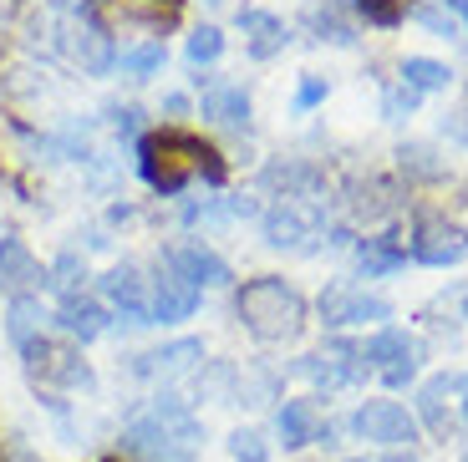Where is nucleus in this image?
I'll return each mask as SVG.
<instances>
[{
	"label": "nucleus",
	"instance_id": "nucleus-32",
	"mask_svg": "<svg viewBox=\"0 0 468 462\" xmlns=\"http://www.w3.org/2000/svg\"><path fill=\"white\" fill-rule=\"evenodd\" d=\"M412 21L428 26L433 36H458V16L448 11L443 0H438V5H412Z\"/></svg>",
	"mask_w": 468,
	"mask_h": 462
},
{
	"label": "nucleus",
	"instance_id": "nucleus-5",
	"mask_svg": "<svg viewBox=\"0 0 468 462\" xmlns=\"http://www.w3.org/2000/svg\"><path fill=\"white\" fill-rule=\"evenodd\" d=\"M295 376H305L316 392H341V386H356V382H367L362 346H351V341H331L326 356H301V361H295Z\"/></svg>",
	"mask_w": 468,
	"mask_h": 462
},
{
	"label": "nucleus",
	"instance_id": "nucleus-14",
	"mask_svg": "<svg viewBox=\"0 0 468 462\" xmlns=\"http://www.w3.org/2000/svg\"><path fill=\"white\" fill-rule=\"evenodd\" d=\"M57 325L71 335V341H77V346H92L97 335H107V325H112V320H107V310L92 300V295H82V289H77V295H61Z\"/></svg>",
	"mask_w": 468,
	"mask_h": 462
},
{
	"label": "nucleus",
	"instance_id": "nucleus-4",
	"mask_svg": "<svg viewBox=\"0 0 468 462\" xmlns=\"http://www.w3.org/2000/svg\"><path fill=\"white\" fill-rule=\"evenodd\" d=\"M21 361H26V371H31L36 382L57 386V392H87V396L97 392V376H92V366L82 361L77 346H57V341L41 335L36 346L21 351Z\"/></svg>",
	"mask_w": 468,
	"mask_h": 462
},
{
	"label": "nucleus",
	"instance_id": "nucleus-21",
	"mask_svg": "<svg viewBox=\"0 0 468 462\" xmlns=\"http://www.w3.org/2000/svg\"><path fill=\"white\" fill-rule=\"evenodd\" d=\"M356 265H362L367 279H382V275H398L408 265V249L398 244V234H377V239L356 244Z\"/></svg>",
	"mask_w": 468,
	"mask_h": 462
},
{
	"label": "nucleus",
	"instance_id": "nucleus-19",
	"mask_svg": "<svg viewBox=\"0 0 468 462\" xmlns=\"http://www.w3.org/2000/svg\"><path fill=\"white\" fill-rule=\"evenodd\" d=\"M71 57L82 61V71H92V77H107V71L117 67L112 36H107L102 26H77V31H71Z\"/></svg>",
	"mask_w": 468,
	"mask_h": 462
},
{
	"label": "nucleus",
	"instance_id": "nucleus-33",
	"mask_svg": "<svg viewBox=\"0 0 468 462\" xmlns=\"http://www.w3.org/2000/svg\"><path fill=\"white\" fill-rule=\"evenodd\" d=\"M77 279H87V265L77 255H61L57 265H51V279L47 285H57L61 295H77Z\"/></svg>",
	"mask_w": 468,
	"mask_h": 462
},
{
	"label": "nucleus",
	"instance_id": "nucleus-10",
	"mask_svg": "<svg viewBox=\"0 0 468 462\" xmlns=\"http://www.w3.org/2000/svg\"><path fill=\"white\" fill-rule=\"evenodd\" d=\"M463 386H468V371H443V376H433V382H422V392H418V427H428L433 437H448V432H453L448 402L463 396Z\"/></svg>",
	"mask_w": 468,
	"mask_h": 462
},
{
	"label": "nucleus",
	"instance_id": "nucleus-41",
	"mask_svg": "<svg viewBox=\"0 0 468 462\" xmlns=\"http://www.w3.org/2000/svg\"><path fill=\"white\" fill-rule=\"evenodd\" d=\"M341 462H372V457H341Z\"/></svg>",
	"mask_w": 468,
	"mask_h": 462
},
{
	"label": "nucleus",
	"instance_id": "nucleus-18",
	"mask_svg": "<svg viewBox=\"0 0 468 462\" xmlns=\"http://www.w3.org/2000/svg\"><path fill=\"white\" fill-rule=\"evenodd\" d=\"M0 279H5L16 295H26L31 285H47V275H41L36 255L26 249V239H16V234H5V239H0Z\"/></svg>",
	"mask_w": 468,
	"mask_h": 462
},
{
	"label": "nucleus",
	"instance_id": "nucleus-8",
	"mask_svg": "<svg viewBox=\"0 0 468 462\" xmlns=\"http://www.w3.org/2000/svg\"><path fill=\"white\" fill-rule=\"evenodd\" d=\"M199 300H204V289L194 285V279H184L174 265H164L158 279L148 285V320L153 325H178L199 310Z\"/></svg>",
	"mask_w": 468,
	"mask_h": 462
},
{
	"label": "nucleus",
	"instance_id": "nucleus-20",
	"mask_svg": "<svg viewBox=\"0 0 468 462\" xmlns=\"http://www.w3.org/2000/svg\"><path fill=\"white\" fill-rule=\"evenodd\" d=\"M41 325H47V310H41L36 295H16V300L5 305V341H11L16 351L36 346V341H41Z\"/></svg>",
	"mask_w": 468,
	"mask_h": 462
},
{
	"label": "nucleus",
	"instance_id": "nucleus-30",
	"mask_svg": "<svg viewBox=\"0 0 468 462\" xmlns=\"http://www.w3.org/2000/svg\"><path fill=\"white\" fill-rule=\"evenodd\" d=\"M311 26L321 31V41H336V47H356V31H351V26L336 16V5H331V0L321 5V11H311Z\"/></svg>",
	"mask_w": 468,
	"mask_h": 462
},
{
	"label": "nucleus",
	"instance_id": "nucleus-24",
	"mask_svg": "<svg viewBox=\"0 0 468 462\" xmlns=\"http://www.w3.org/2000/svg\"><path fill=\"white\" fill-rule=\"evenodd\" d=\"M234 382H239V366H229V361H219V366H209V361H204V366L194 371V386H199L204 402L234 406Z\"/></svg>",
	"mask_w": 468,
	"mask_h": 462
},
{
	"label": "nucleus",
	"instance_id": "nucleus-40",
	"mask_svg": "<svg viewBox=\"0 0 468 462\" xmlns=\"http://www.w3.org/2000/svg\"><path fill=\"white\" fill-rule=\"evenodd\" d=\"M51 5H57V11H82L87 0H51Z\"/></svg>",
	"mask_w": 468,
	"mask_h": 462
},
{
	"label": "nucleus",
	"instance_id": "nucleus-39",
	"mask_svg": "<svg viewBox=\"0 0 468 462\" xmlns=\"http://www.w3.org/2000/svg\"><path fill=\"white\" fill-rule=\"evenodd\" d=\"M443 5H448L453 16H463V21H468V0H443Z\"/></svg>",
	"mask_w": 468,
	"mask_h": 462
},
{
	"label": "nucleus",
	"instance_id": "nucleus-22",
	"mask_svg": "<svg viewBox=\"0 0 468 462\" xmlns=\"http://www.w3.org/2000/svg\"><path fill=\"white\" fill-rule=\"evenodd\" d=\"M204 117L229 122V128H250V92L239 81H214L209 92H204Z\"/></svg>",
	"mask_w": 468,
	"mask_h": 462
},
{
	"label": "nucleus",
	"instance_id": "nucleus-35",
	"mask_svg": "<svg viewBox=\"0 0 468 462\" xmlns=\"http://www.w3.org/2000/svg\"><path fill=\"white\" fill-rule=\"evenodd\" d=\"M326 77H301V87H295V112H311V107L326 102Z\"/></svg>",
	"mask_w": 468,
	"mask_h": 462
},
{
	"label": "nucleus",
	"instance_id": "nucleus-7",
	"mask_svg": "<svg viewBox=\"0 0 468 462\" xmlns=\"http://www.w3.org/2000/svg\"><path fill=\"white\" fill-rule=\"evenodd\" d=\"M204 366V341H194V335H178V341H168V346L158 351H143V356L128 361V376L133 382H178V376H188V371Z\"/></svg>",
	"mask_w": 468,
	"mask_h": 462
},
{
	"label": "nucleus",
	"instance_id": "nucleus-12",
	"mask_svg": "<svg viewBox=\"0 0 468 462\" xmlns=\"http://www.w3.org/2000/svg\"><path fill=\"white\" fill-rule=\"evenodd\" d=\"M316 432H321V402L316 396H291V402L275 406V437H281L285 452L316 447Z\"/></svg>",
	"mask_w": 468,
	"mask_h": 462
},
{
	"label": "nucleus",
	"instance_id": "nucleus-6",
	"mask_svg": "<svg viewBox=\"0 0 468 462\" xmlns=\"http://www.w3.org/2000/svg\"><path fill=\"white\" fill-rule=\"evenodd\" d=\"M321 325H331V331H346V325H387L392 320V305L377 300V295H367V289H351V285H326L321 289Z\"/></svg>",
	"mask_w": 468,
	"mask_h": 462
},
{
	"label": "nucleus",
	"instance_id": "nucleus-43",
	"mask_svg": "<svg viewBox=\"0 0 468 462\" xmlns=\"http://www.w3.org/2000/svg\"><path fill=\"white\" fill-rule=\"evenodd\" d=\"M392 462H412V457H392Z\"/></svg>",
	"mask_w": 468,
	"mask_h": 462
},
{
	"label": "nucleus",
	"instance_id": "nucleus-31",
	"mask_svg": "<svg viewBox=\"0 0 468 462\" xmlns=\"http://www.w3.org/2000/svg\"><path fill=\"white\" fill-rule=\"evenodd\" d=\"M412 112H418V92H412L408 81H398V87H387L382 92V117L387 122H408Z\"/></svg>",
	"mask_w": 468,
	"mask_h": 462
},
{
	"label": "nucleus",
	"instance_id": "nucleus-28",
	"mask_svg": "<svg viewBox=\"0 0 468 462\" xmlns=\"http://www.w3.org/2000/svg\"><path fill=\"white\" fill-rule=\"evenodd\" d=\"M398 158H402V173H408V178H422V184L443 178V163H438V152H433V148H422V142H408Z\"/></svg>",
	"mask_w": 468,
	"mask_h": 462
},
{
	"label": "nucleus",
	"instance_id": "nucleus-13",
	"mask_svg": "<svg viewBox=\"0 0 468 462\" xmlns=\"http://www.w3.org/2000/svg\"><path fill=\"white\" fill-rule=\"evenodd\" d=\"M260 184L275 188V194H281V204H295V198H316L321 188H326V173H321L316 163L291 158V163H270L265 173H260Z\"/></svg>",
	"mask_w": 468,
	"mask_h": 462
},
{
	"label": "nucleus",
	"instance_id": "nucleus-42",
	"mask_svg": "<svg viewBox=\"0 0 468 462\" xmlns=\"http://www.w3.org/2000/svg\"><path fill=\"white\" fill-rule=\"evenodd\" d=\"M204 5H224V0H204Z\"/></svg>",
	"mask_w": 468,
	"mask_h": 462
},
{
	"label": "nucleus",
	"instance_id": "nucleus-23",
	"mask_svg": "<svg viewBox=\"0 0 468 462\" xmlns=\"http://www.w3.org/2000/svg\"><path fill=\"white\" fill-rule=\"evenodd\" d=\"M270 402H285L275 366H260V361L239 366V382H234V406H270Z\"/></svg>",
	"mask_w": 468,
	"mask_h": 462
},
{
	"label": "nucleus",
	"instance_id": "nucleus-37",
	"mask_svg": "<svg viewBox=\"0 0 468 462\" xmlns=\"http://www.w3.org/2000/svg\"><path fill=\"white\" fill-rule=\"evenodd\" d=\"M443 132H448L453 142H463V148H468V107H458V112L443 117Z\"/></svg>",
	"mask_w": 468,
	"mask_h": 462
},
{
	"label": "nucleus",
	"instance_id": "nucleus-29",
	"mask_svg": "<svg viewBox=\"0 0 468 462\" xmlns=\"http://www.w3.org/2000/svg\"><path fill=\"white\" fill-rule=\"evenodd\" d=\"M224 57V31L219 26H199V31L188 36V61L194 67H209V61Z\"/></svg>",
	"mask_w": 468,
	"mask_h": 462
},
{
	"label": "nucleus",
	"instance_id": "nucleus-36",
	"mask_svg": "<svg viewBox=\"0 0 468 462\" xmlns=\"http://www.w3.org/2000/svg\"><path fill=\"white\" fill-rule=\"evenodd\" d=\"M112 128H117V138H138L143 112H138V107H112Z\"/></svg>",
	"mask_w": 468,
	"mask_h": 462
},
{
	"label": "nucleus",
	"instance_id": "nucleus-2",
	"mask_svg": "<svg viewBox=\"0 0 468 462\" xmlns=\"http://www.w3.org/2000/svg\"><path fill=\"white\" fill-rule=\"evenodd\" d=\"M346 427L356 442H372V447H387V452H402V447H412V442H422L418 412H408L402 402H387V396L362 402L346 416Z\"/></svg>",
	"mask_w": 468,
	"mask_h": 462
},
{
	"label": "nucleus",
	"instance_id": "nucleus-34",
	"mask_svg": "<svg viewBox=\"0 0 468 462\" xmlns=\"http://www.w3.org/2000/svg\"><path fill=\"white\" fill-rule=\"evenodd\" d=\"M356 11H362L372 26H398V21H402V5H398V0H356Z\"/></svg>",
	"mask_w": 468,
	"mask_h": 462
},
{
	"label": "nucleus",
	"instance_id": "nucleus-11",
	"mask_svg": "<svg viewBox=\"0 0 468 462\" xmlns=\"http://www.w3.org/2000/svg\"><path fill=\"white\" fill-rule=\"evenodd\" d=\"M102 295H107V305L117 310V320L153 325V320H148V279H143L133 265L107 269V275H102Z\"/></svg>",
	"mask_w": 468,
	"mask_h": 462
},
{
	"label": "nucleus",
	"instance_id": "nucleus-15",
	"mask_svg": "<svg viewBox=\"0 0 468 462\" xmlns=\"http://www.w3.org/2000/svg\"><path fill=\"white\" fill-rule=\"evenodd\" d=\"M239 31H245V57L250 61L281 57L285 41H291L285 21H281V16H270V11H239Z\"/></svg>",
	"mask_w": 468,
	"mask_h": 462
},
{
	"label": "nucleus",
	"instance_id": "nucleus-9",
	"mask_svg": "<svg viewBox=\"0 0 468 462\" xmlns=\"http://www.w3.org/2000/svg\"><path fill=\"white\" fill-rule=\"evenodd\" d=\"M468 255V234L448 219H422L418 234H412V259L418 265H433V269H448Z\"/></svg>",
	"mask_w": 468,
	"mask_h": 462
},
{
	"label": "nucleus",
	"instance_id": "nucleus-38",
	"mask_svg": "<svg viewBox=\"0 0 468 462\" xmlns=\"http://www.w3.org/2000/svg\"><path fill=\"white\" fill-rule=\"evenodd\" d=\"M164 112H174V117H184V112H188V97H178V92H168V97H164Z\"/></svg>",
	"mask_w": 468,
	"mask_h": 462
},
{
	"label": "nucleus",
	"instance_id": "nucleus-26",
	"mask_svg": "<svg viewBox=\"0 0 468 462\" xmlns=\"http://www.w3.org/2000/svg\"><path fill=\"white\" fill-rule=\"evenodd\" d=\"M164 61H168V51H164V41H143V47H133V51H122L117 57V67L128 71L133 81H148L153 71H164Z\"/></svg>",
	"mask_w": 468,
	"mask_h": 462
},
{
	"label": "nucleus",
	"instance_id": "nucleus-25",
	"mask_svg": "<svg viewBox=\"0 0 468 462\" xmlns=\"http://www.w3.org/2000/svg\"><path fill=\"white\" fill-rule=\"evenodd\" d=\"M402 81H408L412 92H448V81H453V71L443 67V61H433V57H408L402 61Z\"/></svg>",
	"mask_w": 468,
	"mask_h": 462
},
{
	"label": "nucleus",
	"instance_id": "nucleus-27",
	"mask_svg": "<svg viewBox=\"0 0 468 462\" xmlns=\"http://www.w3.org/2000/svg\"><path fill=\"white\" fill-rule=\"evenodd\" d=\"M224 447H229L234 462H270V442H265V432H260V427H234Z\"/></svg>",
	"mask_w": 468,
	"mask_h": 462
},
{
	"label": "nucleus",
	"instance_id": "nucleus-3",
	"mask_svg": "<svg viewBox=\"0 0 468 462\" xmlns=\"http://www.w3.org/2000/svg\"><path fill=\"white\" fill-rule=\"evenodd\" d=\"M362 361H367V371H382V382L392 392H402V386L418 382V371H422V341L408 335L402 325H377L362 341Z\"/></svg>",
	"mask_w": 468,
	"mask_h": 462
},
{
	"label": "nucleus",
	"instance_id": "nucleus-1",
	"mask_svg": "<svg viewBox=\"0 0 468 462\" xmlns=\"http://www.w3.org/2000/svg\"><path fill=\"white\" fill-rule=\"evenodd\" d=\"M234 310H239V325H245L255 341H265V346L295 341V335H301V325H305V300H301V289L285 285V279H275V275L250 279V285L239 289Z\"/></svg>",
	"mask_w": 468,
	"mask_h": 462
},
{
	"label": "nucleus",
	"instance_id": "nucleus-17",
	"mask_svg": "<svg viewBox=\"0 0 468 462\" xmlns=\"http://www.w3.org/2000/svg\"><path fill=\"white\" fill-rule=\"evenodd\" d=\"M260 229H265L270 249H301V239H311V234H316V219H311L301 204H275L265 214V224H260Z\"/></svg>",
	"mask_w": 468,
	"mask_h": 462
},
{
	"label": "nucleus",
	"instance_id": "nucleus-16",
	"mask_svg": "<svg viewBox=\"0 0 468 462\" xmlns=\"http://www.w3.org/2000/svg\"><path fill=\"white\" fill-rule=\"evenodd\" d=\"M164 265H174L178 269V275H184V279H194V285H229V265H224V259L219 255H214V249H209V244H178V249H168V259H164Z\"/></svg>",
	"mask_w": 468,
	"mask_h": 462
}]
</instances>
